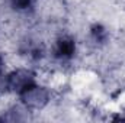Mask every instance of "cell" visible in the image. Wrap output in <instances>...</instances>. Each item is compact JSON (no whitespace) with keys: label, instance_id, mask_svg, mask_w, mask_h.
<instances>
[{"label":"cell","instance_id":"obj_1","mask_svg":"<svg viewBox=\"0 0 125 123\" xmlns=\"http://www.w3.org/2000/svg\"><path fill=\"white\" fill-rule=\"evenodd\" d=\"M21 98H22V103L29 107V109H42L47 103H48V91L44 88V87H39L36 84H32L31 87H28L25 91H22L21 94Z\"/></svg>","mask_w":125,"mask_h":123},{"label":"cell","instance_id":"obj_5","mask_svg":"<svg viewBox=\"0 0 125 123\" xmlns=\"http://www.w3.org/2000/svg\"><path fill=\"white\" fill-rule=\"evenodd\" d=\"M32 3V0H12V4L16 7V9H26L29 7Z\"/></svg>","mask_w":125,"mask_h":123},{"label":"cell","instance_id":"obj_2","mask_svg":"<svg viewBox=\"0 0 125 123\" xmlns=\"http://www.w3.org/2000/svg\"><path fill=\"white\" fill-rule=\"evenodd\" d=\"M35 84V75L29 70H16L7 75V86L10 91L21 94L28 87Z\"/></svg>","mask_w":125,"mask_h":123},{"label":"cell","instance_id":"obj_7","mask_svg":"<svg viewBox=\"0 0 125 123\" xmlns=\"http://www.w3.org/2000/svg\"><path fill=\"white\" fill-rule=\"evenodd\" d=\"M1 71H3V60L0 57V74H1Z\"/></svg>","mask_w":125,"mask_h":123},{"label":"cell","instance_id":"obj_6","mask_svg":"<svg viewBox=\"0 0 125 123\" xmlns=\"http://www.w3.org/2000/svg\"><path fill=\"white\" fill-rule=\"evenodd\" d=\"M9 90V86H7V77H3L0 74V96L3 94L4 91Z\"/></svg>","mask_w":125,"mask_h":123},{"label":"cell","instance_id":"obj_3","mask_svg":"<svg viewBox=\"0 0 125 123\" xmlns=\"http://www.w3.org/2000/svg\"><path fill=\"white\" fill-rule=\"evenodd\" d=\"M76 51V44L71 38H61L58 39L57 42V48H55V52H57V57L60 58H70L73 57Z\"/></svg>","mask_w":125,"mask_h":123},{"label":"cell","instance_id":"obj_4","mask_svg":"<svg viewBox=\"0 0 125 123\" xmlns=\"http://www.w3.org/2000/svg\"><path fill=\"white\" fill-rule=\"evenodd\" d=\"M92 33H93L94 39H96V41H99V42H102V41H105V39H106V31H105L100 25H96V26H93Z\"/></svg>","mask_w":125,"mask_h":123}]
</instances>
